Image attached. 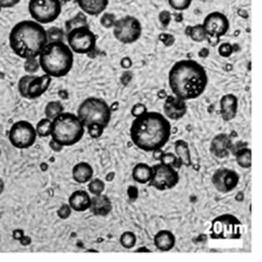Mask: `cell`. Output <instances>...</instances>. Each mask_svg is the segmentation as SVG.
<instances>
[{"instance_id": "ab89813d", "label": "cell", "mask_w": 262, "mask_h": 262, "mask_svg": "<svg viewBox=\"0 0 262 262\" xmlns=\"http://www.w3.org/2000/svg\"><path fill=\"white\" fill-rule=\"evenodd\" d=\"M158 19H159L160 25L163 26V28L167 29L169 27V25H170V22H171V13L169 12L168 10H163L159 13Z\"/></svg>"}, {"instance_id": "ac0fdd59", "label": "cell", "mask_w": 262, "mask_h": 262, "mask_svg": "<svg viewBox=\"0 0 262 262\" xmlns=\"http://www.w3.org/2000/svg\"><path fill=\"white\" fill-rule=\"evenodd\" d=\"M221 115L224 121L228 122L235 119L238 111V98L233 94L223 96L220 101Z\"/></svg>"}, {"instance_id": "e575fe53", "label": "cell", "mask_w": 262, "mask_h": 262, "mask_svg": "<svg viewBox=\"0 0 262 262\" xmlns=\"http://www.w3.org/2000/svg\"><path fill=\"white\" fill-rule=\"evenodd\" d=\"M34 75L32 74H29V75H26L23 76L20 78L19 82H18V90H19V94L22 98L25 99H28V87H29V83L31 82V80H32L34 78Z\"/></svg>"}, {"instance_id": "d6986e66", "label": "cell", "mask_w": 262, "mask_h": 262, "mask_svg": "<svg viewBox=\"0 0 262 262\" xmlns=\"http://www.w3.org/2000/svg\"><path fill=\"white\" fill-rule=\"evenodd\" d=\"M76 2L81 12L90 17H98L99 14L103 13L109 6V0H76Z\"/></svg>"}, {"instance_id": "f546056e", "label": "cell", "mask_w": 262, "mask_h": 262, "mask_svg": "<svg viewBox=\"0 0 262 262\" xmlns=\"http://www.w3.org/2000/svg\"><path fill=\"white\" fill-rule=\"evenodd\" d=\"M159 160H160V163L170 166L174 169H179L182 166L179 158L177 157L176 154H173V152H163L161 154Z\"/></svg>"}, {"instance_id": "7c38bea8", "label": "cell", "mask_w": 262, "mask_h": 262, "mask_svg": "<svg viewBox=\"0 0 262 262\" xmlns=\"http://www.w3.org/2000/svg\"><path fill=\"white\" fill-rule=\"evenodd\" d=\"M180 177L177 169L163 163L152 166V177L149 186L159 191L173 189L179 183Z\"/></svg>"}, {"instance_id": "9c48e42d", "label": "cell", "mask_w": 262, "mask_h": 262, "mask_svg": "<svg viewBox=\"0 0 262 262\" xmlns=\"http://www.w3.org/2000/svg\"><path fill=\"white\" fill-rule=\"evenodd\" d=\"M113 35L122 44H133L140 40L143 33L141 21L133 15L117 19L113 26Z\"/></svg>"}, {"instance_id": "ba28073f", "label": "cell", "mask_w": 262, "mask_h": 262, "mask_svg": "<svg viewBox=\"0 0 262 262\" xmlns=\"http://www.w3.org/2000/svg\"><path fill=\"white\" fill-rule=\"evenodd\" d=\"M29 13L34 21L41 25H49L55 20L61 13L60 0H30Z\"/></svg>"}, {"instance_id": "6da1fadb", "label": "cell", "mask_w": 262, "mask_h": 262, "mask_svg": "<svg viewBox=\"0 0 262 262\" xmlns=\"http://www.w3.org/2000/svg\"><path fill=\"white\" fill-rule=\"evenodd\" d=\"M129 135L136 147L152 152L163 149L170 140L171 124L159 112L146 111L135 118L129 128Z\"/></svg>"}, {"instance_id": "1f68e13d", "label": "cell", "mask_w": 262, "mask_h": 262, "mask_svg": "<svg viewBox=\"0 0 262 262\" xmlns=\"http://www.w3.org/2000/svg\"><path fill=\"white\" fill-rule=\"evenodd\" d=\"M46 34H48L49 42H57V41L64 42V38L66 37L65 31L57 27H52L49 30H46Z\"/></svg>"}, {"instance_id": "3957f363", "label": "cell", "mask_w": 262, "mask_h": 262, "mask_svg": "<svg viewBox=\"0 0 262 262\" xmlns=\"http://www.w3.org/2000/svg\"><path fill=\"white\" fill-rule=\"evenodd\" d=\"M48 34L43 25L34 20L18 22L9 33V45L20 58L37 57L48 44Z\"/></svg>"}, {"instance_id": "7a4b0ae2", "label": "cell", "mask_w": 262, "mask_h": 262, "mask_svg": "<svg viewBox=\"0 0 262 262\" xmlns=\"http://www.w3.org/2000/svg\"><path fill=\"white\" fill-rule=\"evenodd\" d=\"M168 81L173 96L189 101L203 95L209 82V77L205 68L198 61L182 59L171 67Z\"/></svg>"}, {"instance_id": "52a82bcc", "label": "cell", "mask_w": 262, "mask_h": 262, "mask_svg": "<svg viewBox=\"0 0 262 262\" xmlns=\"http://www.w3.org/2000/svg\"><path fill=\"white\" fill-rule=\"evenodd\" d=\"M242 234V223L232 214L220 215L212 222L211 237L214 239H239Z\"/></svg>"}, {"instance_id": "4fadbf2b", "label": "cell", "mask_w": 262, "mask_h": 262, "mask_svg": "<svg viewBox=\"0 0 262 262\" xmlns=\"http://www.w3.org/2000/svg\"><path fill=\"white\" fill-rule=\"evenodd\" d=\"M202 26L207 35L206 40L210 43L213 42V46L219 44L220 38L224 36L229 30V20L224 13L220 11H213L204 18Z\"/></svg>"}, {"instance_id": "4dcf8cb0", "label": "cell", "mask_w": 262, "mask_h": 262, "mask_svg": "<svg viewBox=\"0 0 262 262\" xmlns=\"http://www.w3.org/2000/svg\"><path fill=\"white\" fill-rule=\"evenodd\" d=\"M136 235L133 232H130V230L124 232L120 237V244L122 245V247H124L125 249L134 248L136 245Z\"/></svg>"}, {"instance_id": "c3c4849f", "label": "cell", "mask_w": 262, "mask_h": 262, "mask_svg": "<svg viewBox=\"0 0 262 262\" xmlns=\"http://www.w3.org/2000/svg\"><path fill=\"white\" fill-rule=\"evenodd\" d=\"M127 194H128L129 199L132 200V201H133V200H136L137 194H138L137 189H136L135 187H129V188L127 189Z\"/></svg>"}, {"instance_id": "7dc6e473", "label": "cell", "mask_w": 262, "mask_h": 262, "mask_svg": "<svg viewBox=\"0 0 262 262\" xmlns=\"http://www.w3.org/2000/svg\"><path fill=\"white\" fill-rule=\"evenodd\" d=\"M50 147H51L52 150L56 151V152H59V151L63 150L64 146H61L60 144H58L57 142H55L54 140H51V142H50Z\"/></svg>"}, {"instance_id": "e0dca14e", "label": "cell", "mask_w": 262, "mask_h": 262, "mask_svg": "<svg viewBox=\"0 0 262 262\" xmlns=\"http://www.w3.org/2000/svg\"><path fill=\"white\" fill-rule=\"evenodd\" d=\"M52 77L49 75L35 76L28 87V99H37L44 95L51 86Z\"/></svg>"}, {"instance_id": "f35d334b", "label": "cell", "mask_w": 262, "mask_h": 262, "mask_svg": "<svg viewBox=\"0 0 262 262\" xmlns=\"http://www.w3.org/2000/svg\"><path fill=\"white\" fill-rule=\"evenodd\" d=\"M234 53V46L230 43H222L219 46V54L222 57H229Z\"/></svg>"}, {"instance_id": "74e56055", "label": "cell", "mask_w": 262, "mask_h": 262, "mask_svg": "<svg viewBox=\"0 0 262 262\" xmlns=\"http://www.w3.org/2000/svg\"><path fill=\"white\" fill-rule=\"evenodd\" d=\"M25 71L28 74H35L36 72H38V69H40V63H38V59L37 57H32V58H27L25 61Z\"/></svg>"}, {"instance_id": "7402d4cb", "label": "cell", "mask_w": 262, "mask_h": 262, "mask_svg": "<svg viewBox=\"0 0 262 262\" xmlns=\"http://www.w3.org/2000/svg\"><path fill=\"white\" fill-rule=\"evenodd\" d=\"M155 247L160 251H169L176 246V236L168 229H161L154 237Z\"/></svg>"}, {"instance_id": "5b68a950", "label": "cell", "mask_w": 262, "mask_h": 262, "mask_svg": "<svg viewBox=\"0 0 262 262\" xmlns=\"http://www.w3.org/2000/svg\"><path fill=\"white\" fill-rule=\"evenodd\" d=\"M84 126L79 118L71 112H61L52 120L51 137L64 147H69L81 141Z\"/></svg>"}, {"instance_id": "f6af8a7d", "label": "cell", "mask_w": 262, "mask_h": 262, "mask_svg": "<svg viewBox=\"0 0 262 262\" xmlns=\"http://www.w3.org/2000/svg\"><path fill=\"white\" fill-rule=\"evenodd\" d=\"M21 0H0V7L9 9V8H13L17 6Z\"/></svg>"}, {"instance_id": "4316f807", "label": "cell", "mask_w": 262, "mask_h": 262, "mask_svg": "<svg viewBox=\"0 0 262 262\" xmlns=\"http://www.w3.org/2000/svg\"><path fill=\"white\" fill-rule=\"evenodd\" d=\"M186 34L190 36L192 41L196 43H201L206 40V33L205 30L202 25H196V26H190L186 29Z\"/></svg>"}, {"instance_id": "5bb4252c", "label": "cell", "mask_w": 262, "mask_h": 262, "mask_svg": "<svg viewBox=\"0 0 262 262\" xmlns=\"http://www.w3.org/2000/svg\"><path fill=\"white\" fill-rule=\"evenodd\" d=\"M212 183L214 188L221 193H229L235 190L239 183V174L232 169L221 168L214 172Z\"/></svg>"}, {"instance_id": "816d5d0a", "label": "cell", "mask_w": 262, "mask_h": 262, "mask_svg": "<svg viewBox=\"0 0 262 262\" xmlns=\"http://www.w3.org/2000/svg\"><path fill=\"white\" fill-rule=\"evenodd\" d=\"M2 9H3V8H2V7H0V12H2Z\"/></svg>"}, {"instance_id": "bcb514c9", "label": "cell", "mask_w": 262, "mask_h": 262, "mask_svg": "<svg viewBox=\"0 0 262 262\" xmlns=\"http://www.w3.org/2000/svg\"><path fill=\"white\" fill-rule=\"evenodd\" d=\"M132 65H133V61H132V59H130L129 57H123L122 59H121V67L123 68V69H125V71H127V69H129L130 67H132Z\"/></svg>"}, {"instance_id": "8d00e7d4", "label": "cell", "mask_w": 262, "mask_h": 262, "mask_svg": "<svg viewBox=\"0 0 262 262\" xmlns=\"http://www.w3.org/2000/svg\"><path fill=\"white\" fill-rule=\"evenodd\" d=\"M101 18H100V23L105 29H112L115 21H117V17L114 13L111 12H103L101 13Z\"/></svg>"}, {"instance_id": "83f0119b", "label": "cell", "mask_w": 262, "mask_h": 262, "mask_svg": "<svg viewBox=\"0 0 262 262\" xmlns=\"http://www.w3.org/2000/svg\"><path fill=\"white\" fill-rule=\"evenodd\" d=\"M61 112H64V106L58 101L49 102L48 104H46L45 109H44L45 118H48L50 120L55 119L57 115H59Z\"/></svg>"}, {"instance_id": "f907efd6", "label": "cell", "mask_w": 262, "mask_h": 262, "mask_svg": "<svg viewBox=\"0 0 262 262\" xmlns=\"http://www.w3.org/2000/svg\"><path fill=\"white\" fill-rule=\"evenodd\" d=\"M137 251H138V252H140V251H146V252H150V250L146 249V248H141V249H137Z\"/></svg>"}, {"instance_id": "484cf974", "label": "cell", "mask_w": 262, "mask_h": 262, "mask_svg": "<svg viewBox=\"0 0 262 262\" xmlns=\"http://www.w3.org/2000/svg\"><path fill=\"white\" fill-rule=\"evenodd\" d=\"M236 163L243 169H250L251 168V149L247 146L238 149L236 152Z\"/></svg>"}, {"instance_id": "cb8c5ba5", "label": "cell", "mask_w": 262, "mask_h": 262, "mask_svg": "<svg viewBox=\"0 0 262 262\" xmlns=\"http://www.w3.org/2000/svg\"><path fill=\"white\" fill-rule=\"evenodd\" d=\"M132 177L134 181L141 184L148 183L152 177V167L147 164H137L132 170Z\"/></svg>"}, {"instance_id": "d590c367", "label": "cell", "mask_w": 262, "mask_h": 262, "mask_svg": "<svg viewBox=\"0 0 262 262\" xmlns=\"http://www.w3.org/2000/svg\"><path fill=\"white\" fill-rule=\"evenodd\" d=\"M168 4L176 11H184L189 9L192 0H168Z\"/></svg>"}, {"instance_id": "9a60e30c", "label": "cell", "mask_w": 262, "mask_h": 262, "mask_svg": "<svg viewBox=\"0 0 262 262\" xmlns=\"http://www.w3.org/2000/svg\"><path fill=\"white\" fill-rule=\"evenodd\" d=\"M188 106L184 100L176 97L168 96L164 102V114L168 120L178 121L187 114Z\"/></svg>"}, {"instance_id": "277c9868", "label": "cell", "mask_w": 262, "mask_h": 262, "mask_svg": "<svg viewBox=\"0 0 262 262\" xmlns=\"http://www.w3.org/2000/svg\"><path fill=\"white\" fill-rule=\"evenodd\" d=\"M37 57L40 68L52 78L68 75L74 66V52L61 41L48 42Z\"/></svg>"}, {"instance_id": "836d02e7", "label": "cell", "mask_w": 262, "mask_h": 262, "mask_svg": "<svg viewBox=\"0 0 262 262\" xmlns=\"http://www.w3.org/2000/svg\"><path fill=\"white\" fill-rule=\"evenodd\" d=\"M105 190V184L101 179H91L88 182V191L90 194L98 195L103 193Z\"/></svg>"}, {"instance_id": "681fc988", "label": "cell", "mask_w": 262, "mask_h": 262, "mask_svg": "<svg viewBox=\"0 0 262 262\" xmlns=\"http://www.w3.org/2000/svg\"><path fill=\"white\" fill-rule=\"evenodd\" d=\"M4 190H5V182L3 181V179H2V178H0V195L3 194Z\"/></svg>"}, {"instance_id": "d4e9b609", "label": "cell", "mask_w": 262, "mask_h": 262, "mask_svg": "<svg viewBox=\"0 0 262 262\" xmlns=\"http://www.w3.org/2000/svg\"><path fill=\"white\" fill-rule=\"evenodd\" d=\"M174 154H176V156L179 158L182 166L190 167L192 165L190 148H189V145L186 141L179 140L174 143Z\"/></svg>"}, {"instance_id": "2e32d148", "label": "cell", "mask_w": 262, "mask_h": 262, "mask_svg": "<svg viewBox=\"0 0 262 262\" xmlns=\"http://www.w3.org/2000/svg\"><path fill=\"white\" fill-rule=\"evenodd\" d=\"M211 152L217 158H225L229 156L233 149V142L227 134L222 133L215 136L211 142Z\"/></svg>"}, {"instance_id": "8fae6325", "label": "cell", "mask_w": 262, "mask_h": 262, "mask_svg": "<svg viewBox=\"0 0 262 262\" xmlns=\"http://www.w3.org/2000/svg\"><path fill=\"white\" fill-rule=\"evenodd\" d=\"M35 127L30 122L21 120L12 124L9 130V142L18 149H27L36 141Z\"/></svg>"}, {"instance_id": "d6a6232c", "label": "cell", "mask_w": 262, "mask_h": 262, "mask_svg": "<svg viewBox=\"0 0 262 262\" xmlns=\"http://www.w3.org/2000/svg\"><path fill=\"white\" fill-rule=\"evenodd\" d=\"M82 26H88V23H87L86 15H84L83 12L82 13L80 12L77 14L75 18L68 20L66 22V32H68V31H71L74 28H78V27H82Z\"/></svg>"}, {"instance_id": "7bdbcfd3", "label": "cell", "mask_w": 262, "mask_h": 262, "mask_svg": "<svg viewBox=\"0 0 262 262\" xmlns=\"http://www.w3.org/2000/svg\"><path fill=\"white\" fill-rule=\"evenodd\" d=\"M147 111V106H146L144 103H136L133 105L132 110H130V113H132L133 117H138V115H141L143 113H145Z\"/></svg>"}, {"instance_id": "44dd1931", "label": "cell", "mask_w": 262, "mask_h": 262, "mask_svg": "<svg viewBox=\"0 0 262 262\" xmlns=\"http://www.w3.org/2000/svg\"><path fill=\"white\" fill-rule=\"evenodd\" d=\"M89 210L96 216H106L112 211V202L110 198L103 193L94 195V198H91Z\"/></svg>"}, {"instance_id": "60d3db41", "label": "cell", "mask_w": 262, "mask_h": 262, "mask_svg": "<svg viewBox=\"0 0 262 262\" xmlns=\"http://www.w3.org/2000/svg\"><path fill=\"white\" fill-rule=\"evenodd\" d=\"M72 212H73V210L71 209V206H69L68 204H63L58 209L57 215H58V217L61 220H67L71 217Z\"/></svg>"}, {"instance_id": "30bf717a", "label": "cell", "mask_w": 262, "mask_h": 262, "mask_svg": "<svg viewBox=\"0 0 262 262\" xmlns=\"http://www.w3.org/2000/svg\"><path fill=\"white\" fill-rule=\"evenodd\" d=\"M67 45L76 54H89L95 50L97 36L89 26L74 28L66 34Z\"/></svg>"}, {"instance_id": "603a6c76", "label": "cell", "mask_w": 262, "mask_h": 262, "mask_svg": "<svg viewBox=\"0 0 262 262\" xmlns=\"http://www.w3.org/2000/svg\"><path fill=\"white\" fill-rule=\"evenodd\" d=\"M72 176L73 179L77 183H88L92 179V177H94V169H92L90 164L81 161V163H78L74 166Z\"/></svg>"}, {"instance_id": "ffe728a7", "label": "cell", "mask_w": 262, "mask_h": 262, "mask_svg": "<svg viewBox=\"0 0 262 262\" xmlns=\"http://www.w3.org/2000/svg\"><path fill=\"white\" fill-rule=\"evenodd\" d=\"M91 204V198L87 191L77 190L68 199V205L74 212H86Z\"/></svg>"}, {"instance_id": "f1b7e54d", "label": "cell", "mask_w": 262, "mask_h": 262, "mask_svg": "<svg viewBox=\"0 0 262 262\" xmlns=\"http://www.w3.org/2000/svg\"><path fill=\"white\" fill-rule=\"evenodd\" d=\"M51 125H52V120L45 118L37 122L35 126V132L36 135L40 137H49L51 135Z\"/></svg>"}, {"instance_id": "8992f818", "label": "cell", "mask_w": 262, "mask_h": 262, "mask_svg": "<svg viewBox=\"0 0 262 262\" xmlns=\"http://www.w3.org/2000/svg\"><path fill=\"white\" fill-rule=\"evenodd\" d=\"M112 111L104 100L89 97L84 99L77 110V117L82 122L84 128L90 125H100L104 129L109 126Z\"/></svg>"}, {"instance_id": "b9f144b4", "label": "cell", "mask_w": 262, "mask_h": 262, "mask_svg": "<svg viewBox=\"0 0 262 262\" xmlns=\"http://www.w3.org/2000/svg\"><path fill=\"white\" fill-rule=\"evenodd\" d=\"M88 130V134L92 137V138H98L103 134L104 128L101 127L100 125H90L88 127H86Z\"/></svg>"}, {"instance_id": "ee69618b", "label": "cell", "mask_w": 262, "mask_h": 262, "mask_svg": "<svg viewBox=\"0 0 262 262\" xmlns=\"http://www.w3.org/2000/svg\"><path fill=\"white\" fill-rule=\"evenodd\" d=\"M159 40L164 43L165 46H171L174 43V36L169 33H161L159 35Z\"/></svg>"}]
</instances>
